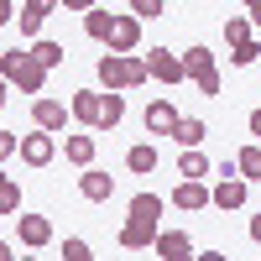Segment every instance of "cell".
Wrapping results in <instances>:
<instances>
[{"instance_id": "cell-1", "label": "cell", "mask_w": 261, "mask_h": 261, "mask_svg": "<svg viewBox=\"0 0 261 261\" xmlns=\"http://www.w3.org/2000/svg\"><path fill=\"white\" fill-rule=\"evenodd\" d=\"M94 73H99V84L110 94H125V89H141V84L151 79V68H146V58H136V53H105L99 63H94Z\"/></svg>"}, {"instance_id": "cell-2", "label": "cell", "mask_w": 261, "mask_h": 261, "mask_svg": "<svg viewBox=\"0 0 261 261\" xmlns=\"http://www.w3.org/2000/svg\"><path fill=\"white\" fill-rule=\"evenodd\" d=\"M0 73H6V84L21 89V94L42 99V89H47V68L32 58V47H6V53H0Z\"/></svg>"}, {"instance_id": "cell-3", "label": "cell", "mask_w": 261, "mask_h": 261, "mask_svg": "<svg viewBox=\"0 0 261 261\" xmlns=\"http://www.w3.org/2000/svg\"><path fill=\"white\" fill-rule=\"evenodd\" d=\"M183 63H188V79H193V89H199V94H209V99L220 94V63H214L209 47H188Z\"/></svg>"}, {"instance_id": "cell-4", "label": "cell", "mask_w": 261, "mask_h": 261, "mask_svg": "<svg viewBox=\"0 0 261 261\" xmlns=\"http://www.w3.org/2000/svg\"><path fill=\"white\" fill-rule=\"evenodd\" d=\"M146 68H151V79H157V84H167V89H178V84L188 79L183 53H172V47H146Z\"/></svg>"}, {"instance_id": "cell-5", "label": "cell", "mask_w": 261, "mask_h": 261, "mask_svg": "<svg viewBox=\"0 0 261 261\" xmlns=\"http://www.w3.org/2000/svg\"><path fill=\"white\" fill-rule=\"evenodd\" d=\"M68 120H73V110H68L63 99H53V94L32 99V125H37V130H47V136H63V130H68Z\"/></svg>"}, {"instance_id": "cell-6", "label": "cell", "mask_w": 261, "mask_h": 261, "mask_svg": "<svg viewBox=\"0 0 261 261\" xmlns=\"http://www.w3.org/2000/svg\"><path fill=\"white\" fill-rule=\"evenodd\" d=\"M178 105H172V99H151L146 105V110H141V130H146V136H172V130H178Z\"/></svg>"}, {"instance_id": "cell-7", "label": "cell", "mask_w": 261, "mask_h": 261, "mask_svg": "<svg viewBox=\"0 0 261 261\" xmlns=\"http://www.w3.org/2000/svg\"><path fill=\"white\" fill-rule=\"evenodd\" d=\"M157 235H162V225L157 220H136V214H125V225H120V251H146V246H157Z\"/></svg>"}, {"instance_id": "cell-8", "label": "cell", "mask_w": 261, "mask_h": 261, "mask_svg": "<svg viewBox=\"0 0 261 261\" xmlns=\"http://www.w3.org/2000/svg\"><path fill=\"white\" fill-rule=\"evenodd\" d=\"M167 204H172V209H183V214H199V209L214 204V188L199 183V178H183L178 188H172V199H167Z\"/></svg>"}, {"instance_id": "cell-9", "label": "cell", "mask_w": 261, "mask_h": 261, "mask_svg": "<svg viewBox=\"0 0 261 261\" xmlns=\"http://www.w3.org/2000/svg\"><path fill=\"white\" fill-rule=\"evenodd\" d=\"M68 110H73V120H79V125L99 130V120H105V94H99V89H73Z\"/></svg>"}, {"instance_id": "cell-10", "label": "cell", "mask_w": 261, "mask_h": 261, "mask_svg": "<svg viewBox=\"0 0 261 261\" xmlns=\"http://www.w3.org/2000/svg\"><path fill=\"white\" fill-rule=\"evenodd\" d=\"M58 157V136H47V130L32 125V136H21V162L27 167H47Z\"/></svg>"}, {"instance_id": "cell-11", "label": "cell", "mask_w": 261, "mask_h": 261, "mask_svg": "<svg viewBox=\"0 0 261 261\" xmlns=\"http://www.w3.org/2000/svg\"><path fill=\"white\" fill-rule=\"evenodd\" d=\"M151 251H157L162 261H199V251H193V241H188V230H162Z\"/></svg>"}, {"instance_id": "cell-12", "label": "cell", "mask_w": 261, "mask_h": 261, "mask_svg": "<svg viewBox=\"0 0 261 261\" xmlns=\"http://www.w3.org/2000/svg\"><path fill=\"white\" fill-rule=\"evenodd\" d=\"M16 235H21V246H27V251H42V246L53 241V220H47V214H21V220H16Z\"/></svg>"}, {"instance_id": "cell-13", "label": "cell", "mask_w": 261, "mask_h": 261, "mask_svg": "<svg viewBox=\"0 0 261 261\" xmlns=\"http://www.w3.org/2000/svg\"><path fill=\"white\" fill-rule=\"evenodd\" d=\"M141 47V16H115V32L105 42V53H136Z\"/></svg>"}, {"instance_id": "cell-14", "label": "cell", "mask_w": 261, "mask_h": 261, "mask_svg": "<svg viewBox=\"0 0 261 261\" xmlns=\"http://www.w3.org/2000/svg\"><path fill=\"white\" fill-rule=\"evenodd\" d=\"M79 193H84L89 204H105V199L115 193V178H110L105 167H84V172H79Z\"/></svg>"}, {"instance_id": "cell-15", "label": "cell", "mask_w": 261, "mask_h": 261, "mask_svg": "<svg viewBox=\"0 0 261 261\" xmlns=\"http://www.w3.org/2000/svg\"><path fill=\"white\" fill-rule=\"evenodd\" d=\"M246 193H251V183L246 178H220V183H214V209H241L246 204Z\"/></svg>"}, {"instance_id": "cell-16", "label": "cell", "mask_w": 261, "mask_h": 261, "mask_svg": "<svg viewBox=\"0 0 261 261\" xmlns=\"http://www.w3.org/2000/svg\"><path fill=\"white\" fill-rule=\"evenodd\" d=\"M110 32H115V11L94 6L89 16H84V37H89V42H110Z\"/></svg>"}, {"instance_id": "cell-17", "label": "cell", "mask_w": 261, "mask_h": 261, "mask_svg": "<svg viewBox=\"0 0 261 261\" xmlns=\"http://www.w3.org/2000/svg\"><path fill=\"white\" fill-rule=\"evenodd\" d=\"M204 136H209V125H204L199 115H183V120H178V130H172V141H178L183 151H193V146H204Z\"/></svg>"}, {"instance_id": "cell-18", "label": "cell", "mask_w": 261, "mask_h": 261, "mask_svg": "<svg viewBox=\"0 0 261 261\" xmlns=\"http://www.w3.org/2000/svg\"><path fill=\"white\" fill-rule=\"evenodd\" d=\"M32 58H37L42 68L53 73V68H63V58H68V53H63V42H53V37H37V42H32Z\"/></svg>"}, {"instance_id": "cell-19", "label": "cell", "mask_w": 261, "mask_h": 261, "mask_svg": "<svg viewBox=\"0 0 261 261\" xmlns=\"http://www.w3.org/2000/svg\"><path fill=\"white\" fill-rule=\"evenodd\" d=\"M63 157L73 167H94V136H68L63 141Z\"/></svg>"}, {"instance_id": "cell-20", "label": "cell", "mask_w": 261, "mask_h": 261, "mask_svg": "<svg viewBox=\"0 0 261 261\" xmlns=\"http://www.w3.org/2000/svg\"><path fill=\"white\" fill-rule=\"evenodd\" d=\"M235 167H241L246 183H261V141H251V146L235 151Z\"/></svg>"}, {"instance_id": "cell-21", "label": "cell", "mask_w": 261, "mask_h": 261, "mask_svg": "<svg viewBox=\"0 0 261 261\" xmlns=\"http://www.w3.org/2000/svg\"><path fill=\"white\" fill-rule=\"evenodd\" d=\"M125 167H130V172H141V178H146V172L157 167V146H151V141H136V146L125 151Z\"/></svg>"}, {"instance_id": "cell-22", "label": "cell", "mask_w": 261, "mask_h": 261, "mask_svg": "<svg viewBox=\"0 0 261 261\" xmlns=\"http://www.w3.org/2000/svg\"><path fill=\"white\" fill-rule=\"evenodd\" d=\"M162 209H167V199H157V193H136V199H130V214H136V220H162Z\"/></svg>"}, {"instance_id": "cell-23", "label": "cell", "mask_w": 261, "mask_h": 261, "mask_svg": "<svg viewBox=\"0 0 261 261\" xmlns=\"http://www.w3.org/2000/svg\"><path fill=\"white\" fill-rule=\"evenodd\" d=\"M178 178H209V157H204V151L199 146H193V151H183V157H178Z\"/></svg>"}, {"instance_id": "cell-24", "label": "cell", "mask_w": 261, "mask_h": 261, "mask_svg": "<svg viewBox=\"0 0 261 261\" xmlns=\"http://www.w3.org/2000/svg\"><path fill=\"white\" fill-rule=\"evenodd\" d=\"M0 214H6V220L21 214V183L16 178H0Z\"/></svg>"}, {"instance_id": "cell-25", "label": "cell", "mask_w": 261, "mask_h": 261, "mask_svg": "<svg viewBox=\"0 0 261 261\" xmlns=\"http://www.w3.org/2000/svg\"><path fill=\"white\" fill-rule=\"evenodd\" d=\"M120 115H125V94H110V89H105V120H99V130H115Z\"/></svg>"}, {"instance_id": "cell-26", "label": "cell", "mask_w": 261, "mask_h": 261, "mask_svg": "<svg viewBox=\"0 0 261 261\" xmlns=\"http://www.w3.org/2000/svg\"><path fill=\"white\" fill-rule=\"evenodd\" d=\"M225 42H230V47L251 42V16H230V21H225Z\"/></svg>"}, {"instance_id": "cell-27", "label": "cell", "mask_w": 261, "mask_h": 261, "mask_svg": "<svg viewBox=\"0 0 261 261\" xmlns=\"http://www.w3.org/2000/svg\"><path fill=\"white\" fill-rule=\"evenodd\" d=\"M230 63H235V68H251V63H261V42L251 37V42H241V47H230Z\"/></svg>"}, {"instance_id": "cell-28", "label": "cell", "mask_w": 261, "mask_h": 261, "mask_svg": "<svg viewBox=\"0 0 261 261\" xmlns=\"http://www.w3.org/2000/svg\"><path fill=\"white\" fill-rule=\"evenodd\" d=\"M63 261H94L89 241H79V235H68V241H63Z\"/></svg>"}, {"instance_id": "cell-29", "label": "cell", "mask_w": 261, "mask_h": 261, "mask_svg": "<svg viewBox=\"0 0 261 261\" xmlns=\"http://www.w3.org/2000/svg\"><path fill=\"white\" fill-rule=\"evenodd\" d=\"M162 6H167V0H130V16H141V21H157V16H162Z\"/></svg>"}, {"instance_id": "cell-30", "label": "cell", "mask_w": 261, "mask_h": 261, "mask_svg": "<svg viewBox=\"0 0 261 261\" xmlns=\"http://www.w3.org/2000/svg\"><path fill=\"white\" fill-rule=\"evenodd\" d=\"M63 6V0H27V6H21V11H32V16H42V21H47L53 11Z\"/></svg>"}, {"instance_id": "cell-31", "label": "cell", "mask_w": 261, "mask_h": 261, "mask_svg": "<svg viewBox=\"0 0 261 261\" xmlns=\"http://www.w3.org/2000/svg\"><path fill=\"white\" fill-rule=\"evenodd\" d=\"M16 151H21V141H16V130H0V157H6V162H11V157H16Z\"/></svg>"}, {"instance_id": "cell-32", "label": "cell", "mask_w": 261, "mask_h": 261, "mask_svg": "<svg viewBox=\"0 0 261 261\" xmlns=\"http://www.w3.org/2000/svg\"><path fill=\"white\" fill-rule=\"evenodd\" d=\"M42 32V16H32V11H21V37H37Z\"/></svg>"}, {"instance_id": "cell-33", "label": "cell", "mask_w": 261, "mask_h": 261, "mask_svg": "<svg viewBox=\"0 0 261 261\" xmlns=\"http://www.w3.org/2000/svg\"><path fill=\"white\" fill-rule=\"evenodd\" d=\"M94 6H105V0H63V11H84V16H89Z\"/></svg>"}, {"instance_id": "cell-34", "label": "cell", "mask_w": 261, "mask_h": 261, "mask_svg": "<svg viewBox=\"0 0 261 261\" xmlns=\"http://www.w3.org/2000/svg\"><path fill=\"white\" fill-rule=\"evenodd\" d=\"M246 16H251V27H261V0H246Z\"/></svg>"}, {"instance_id": "cell-35", "label": "cell", "mask_w": 261, "mask_h": 261, "mask_svg": "<svg viewBox=\"0 0 261 261\" xmlns=\"http://www.w3.org/2000/svg\"><path fill=\"white\" fill-rule=\"evenodd\" d=\"M246 125H251V136L261 141V110H251V120H246Z\"/></svg>"}, {"instance_id": "cell-36", "label": "cell", "mask_w": 261, "mask_h": 261, "mask_svg": "<svg viewBox=\"0 0 261 261\" xmlns=\"http://www.w3.org/2000/svg\"><path fill=\"white\" fill-rule=\"evenodd\" d=\"M199 261H230L225 251H199Z\"/></svg>"}, {"instance_id": "cell-37", "label": "cell", "mask_w": 261, "mask_h": 261, "mask_svg": "<svg viewBox=\"0 0 261 261\" xmlns=\"http://www.w3.org/2000/svg\"><path fill=\"white\" fill-rule=\"evenodd\" d=\"M251 241L261 246V214H256V220H251Z\"/></svg>"}, {"instance_id": "cell-38", "label": "cell", "mask_w": 261, "mask_h": 261, "mask_svg": "<svg viewBox=\"0 0 261 261\" xmlns=\"http://www.w3.org/2000/svg\"><path fill=\"white\" fill-rule=\"evenodd\" d=\"M225 6H246V0H225Z\"/></svg>"}, {"instance_id": "cell-39", "label": "cell", "mask_w": 261, "mask_h": 261, "mask_svg": "<svg viewBox=\"0 0 261 261\" xmlns=\"http://www.w3.org/2000/svg\"><path fill=\"white\" fill-rule=\"evenodd\" d=\"M21 261H37V256H21Z\"/></svg>"}, {"instance_id": "cell-40", "label": "cell", "mask_w": 261, "mask_h": 261, "mask_svg": "<svg viewBox=\"0 0 261 261\" xmlns=\"http://www.w3.org/2000/svg\"><path fill=\"white\" fill-rule=\"evenodd\" d=\"M157 261H162V256H157Z\"/></svg>"}]
</instances>
